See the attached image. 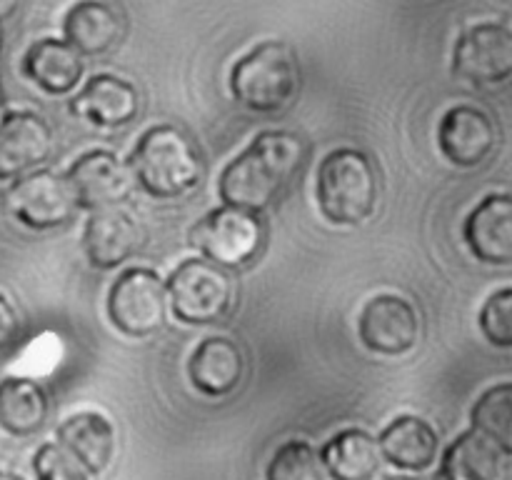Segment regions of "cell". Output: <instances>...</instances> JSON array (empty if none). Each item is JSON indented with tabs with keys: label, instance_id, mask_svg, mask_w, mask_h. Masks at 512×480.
<instances>
[{
	"label": "cell",
	"instance_id": "obj_1",
	"mask_svg": "<svg viewBox=\"0 0 512 480\" xmlns=\"http://www.w3.org/2000/svg\"><path fill=\"white\" fill-rule=\"evenodd\" d=\"M308 148L303 138L288 130H268L253 140L240 158H235L220 178V198L235 208H270L283 198L303 170Z\"/></svg>",
	"mask_w": 512,
	"mask_h": 480
},
{
	"label": "cell",
	"instance_id": "obj_2",
	"mask_svg": "<svg viewBox=\"0 0 512 480\" xmlns=\"http://www.w3.org/2000/svg\"><path fill=\"white\" fill-rule=\"evenodd\" d=\"M133 180L155 198H178L198 188L205 163L198 145L175 125H158L140 138L128 163Z\"/></svg>",
	"mask_w": 512,
	"mask_h": 480
},
{
	"label": "cell",
	"instance_id": "obj_3",
	"mask_svg": "<svg viewBox=\"0 0 512 480\" xmlns=\"http://www.w3.org/2000/svg\"><path fill=\"white\" fill-rule=\"evenodd\" d=\"M380 180L375 163L353 148L333 150L318 170V203L335 225H358L375 213Z\"/></svg>",
	"mask_w": 512,
	"mask_h": 480
},
{
	"label": "cell",
	"instance_id": "obj_4",
	"mask_svg": "<svg viewBox=\"0 0 512 480\" xmlns=\"http://www.w3.org/2000/svg\"><path fill=\"white\" fill-rule=\"evenodd\" d=\"M300 85L298 55L288 43L268 40L235 63L230 90L243 108L255 113L283 110Z\"/></svg>",
	"mask_w": 512,
	"mask_h": 480
},
{
	"label": "cell",
	"instance_id": "obj_5",
	"mask_svg": "<svg viewBox=\"0 0 512 480\" xmlns=\"http://www.w3.org/2000/svg\"><path fill=\"white\" fill-rule=\"evenodd\" d=\"M168 298L175 318L188 325H213L233 308V280L210 260H185L170 275Z\"/></svg>",
	"mask_w": 512,
	"mask_h": 480
},
{
	"label": "cell",
	"instance_id": "obj_6",
	"mask_svg": "<svg viewBox=\"0 0 512 480\" xmlns=\"http://www.w3.org/2000/svg\"><path fill=\"white\" fill-rule=\"evenodd\" d=\"M190 243L218 268H243L263 250L265 223L253 210L223 205L195 225Z\"/></svg>",
	"mask_w": 512,
	"mask_h": 480
},
{
	"label": "cell",
	"instance_id": "obj_7",
	"mask_svg": "<svg viewBox=\"0 0 512 480\" xmlns=\"http://www.w3.org/2000/svg\"><path fill=\"white\" fill-rule=\"evenodd\" d=\"M5 208L33 230L63 228L78 213V200L68 178L50 170L23 175L5 190Z\"/></svg>",
	"mask_w": 512,
	"mask_h": 480
},
{
	"label": "cell",
	"instance_id": "obj_8",
	"mask_svg": "<svg viewBox=\"0 0 512 480\" xmlns=\"http://www.w3.org/2000/svg\"><path fill=\"white\" fill-rule=\"evenodd\" d=\"M168 290L148 268H130L113 283L108 315L120 333L130 338H148L165 325Z\"/></svg>",
	"mask_w": 512,
	"mask_h": 480
},
{
	"label": "cell",
	"instance_id": "obj_9",
	"mask_svg": "<svg viewBox=\"0 0 512 480\" xmlns=\"http://www.w3.org/2000/svg\"><path fill=\"white\" fill-rule=\"evenodd\" d=\"M453 73L473 85L503 83L512 75V33L500 23L473 25L460 35Z\"/></svg>",
	"mask_w": 512,
	"mask_h": 480
},
{
	"label": "cell",
	"instance_id": "obj_10",
	"mask_svg": "<svg viewBox=\"0 0 512 480\" xmlns=\"http://www.w3.org/2000/svg\"><path fill=\"white\" fill-rule=\"evenodd\" d=\"M65 178L80 208H113L133 193V173L108 150H93L83 155Z\"/></svg>",
	"mask_w": 512,
	"mask_h": 480
},
{
	"label": "cell",
	"instance_id": "obj_11",
	"mask_svg": "<svg viewBox=\"0 0 512 480\" xmlns=\"http://www.w3.org/2000/svg\"><path fill=\"white\" fill-rule=\"evenodd\" d=\"M420 320L413 305L398 295H378L360 315V338L370 350L383 355H403L415 348Z\"/></svg>",
	"mask_w": 512,
	"mask_h": 480
},
{
	"label": "cell",
	"instance_id": "obj_12",
	"mask_svg": "<svg viewBox=\"0 0 512 480\" xmlns=\"http://www.w3.org/2000/svg\"><path fill=\"white\" fill-rule=\"evenodd\" d=\"M495 140L498 133L490 115L473 105H458L440 123V150L458 168H478L495 150Z\"/></svg>",
	"mask_w": 512,
	"mask_h": 480
},
{
	"label": "cell",
	"instance_id": "obj_13",
	"mask_svg": "<svg viewBox=\"0 0 512 480\" xmlns=\"http://www.w3.org/2000/svg\"><path fill=\"white\" fill-rule=\"evenodd\" d=\"M143 243V233L135 218L118 205L100 208L90 215L83 233V248L90 265L100 270H113L133 258Z\"/></svg>",
	"mask_w": 512,
	"mask_h": 480
},
{
	"label": "cell",
	"instance_id": "obj_14",
	"mask_svg": "<svg viewBox=\"0 0 512 480\" xmlns=\"http://www.w3.org/2000/svg\"><path fill=\"white\" fill-rule=\"evenodd\" d=\"M53 153V133L35 113H10L0 123V178H18Z\"/></svg>",
	"mask_w": 512,
	"mask_h": 480
},
{
	"label": "cell",
	"instance_id": "obj_15",
	"mask_svg": "<svg viewBox=\"0 0 512 480\" xmlns=\"http://www.w3.org/2000/svg\"><path fill=\"white\" fill-rule=\"evenodd\" d=\"M140 95L133 83L115 75H95L70 103V113L90 120L98 128H123L133 123Z\"/></svg>",
	"mask_w": 512,
	"mask_h": 480
},
{
	"label": "cell",
	"instance_id": "obj_16",
	"mask_svg": "<svg viewBox=\"0 0 512 480\" xmlns=\"http://www.w3.org/2000/svg\"><path fill=\"white\" fill-rule=\"evenodd\" d=\"M465 240L483 263L508 265L512 260V200L490 195L465 220Z\"/></svg>",
	"mask_w": 512,
	"mask_h": 480
},
{
	"label": "cell",
	"instance_id": "obj_17",
	"mask_svg": "<svg viewBox=\"0 0 512 480\" xmlns=\"http://www.w3.org/2000/svg\"><path fill=\"white\" fill-rule=\"evenodd\" d=\"M65 38L80 55H103L118 48L125 35V18L103 0H80L65 15Z\"/></svg>",
	"mask_w": 512,
	"mask_h": 480
},
{
	"label": "cell",
	"instance_id": "obj_18",
	"mask_svg": "<svg viewBox=\"0 0 512 480\" xmlns=\"http://www.w3.org/2000/svg\"><path fill=\"white\" fill-rule=\"evenodd\" d=\"M245 373V355L230 338H205L190 355L188 375L195 388L205 395L233 393Z\"/></svg>",
	"mask_w": 512,
	"mask_h": 480
},
{
	"label": "cell",
	"instance_id": "obj_19",
	"mask_svg": "<svg viewBox=\"0 0 512 480\" xmlns=\"http://www.w3.org/2000/svg\"><path fill=\"white\" fill-rule=\"evenodd\" d=\"M23 70L40 90L63 95L80 83L83 55L68 40H38L25 53Z\"/></svg>",
	"mask_w": 512,
	"mask_h": 480
},
{
	"label": "cell",
	"instance_id": "obj_20",
	"mask_svg": "<svg viewBox=\"0 0 512 480\" xmlns=\"http://www.w3.org/2000/svg\"><path fill=\"white\" fill-rule=\"evenodd\" d=\"M58 440L63 448H68L88 468V473H100L113 460V425L100 413H78L68 418L60 425Z\"/></svg>",
	"mask_w": 512,
	"mask_h": 480
},
{
	"label": "cell",
	"instance_id": "obj_21",
	"mask_svg": "<svg viewBox=\"0 0 512 480\" xmlns=\"http://www.w3.org/2000/svg\"><path fill=\"white\" fill-rule=\"evenodd\" d=\"M378 448L398 468L425 470L438 453V435L425 420L405 415L385 428Z\"/></svg>",
	"mask_w": 512,
	"mask_h": 480
},
{
	"label": "cell",
	"instance_id": "obj_22",
	"mask_svg": "<svg viewBox=\"0 0 512 480\" xmlns=\"http://www.w3.org/2000/svg\"><path fill=\"white\" fill-rule=\"evenodd\" d=\"M48 395L30 378H5L0 383V428L13 435H30L48 418Z\"/></svg>",
	"mask_w": 512,
	"mask_h": 480
},
{
	"label": "cell",
	"instance_id": "obj_23",
	"mask_svg": "<svg viewBox=\"0 0 512 480\" xmlns=\"http://www.w3.org/2000/svg\"><path fill=\"white\" fill-rule=\"evenodd\" d=\"M323 463L335 480H370L380 468V448L365 430H343L323 448Z\"/></svg>",
	"mask_w": 512,
	"mask_h": 480
},
{
	"label": "cell",
	"instance_id": "obj_24",
	"mask_svg": "<svg viewBox=\"0 0 512 480\" xmlns=\"http://www.w3.org/2000/svg\"><path fill=\"white\" fill-rule=\"evenodd\" d=\"M503 450L478 430L460 435L443 460L445 480H500Z\"/></svg>",
	"mask_w": 512,
	"mask_h": 480
},
{
	"label": "cell",
	"instance_id": "obj_25",
	"mask_svg": "<svg viewBox=\"0 0 512 480\" xmlns=\"http://www.w3.org/2000/svg\"><path fill=\"white\" fill-rule=\"evenodd\" d=\"M478 433L493 440L505 455L512 453V388L508 383L488 390L473 408Z\"/></svg>",
	"mask_w": 512,
	"mask_h": 480
},
{
	"label": "cell",
	"instance_id": "obj_26",
	"mask_svg": "<svg viewBox=\"0 0 512 480\" xmlns=\"http://www.w3.org/2000/svg\"><path fill=\"white\" fill-rule=\"evenodd\" d=\"M268 480H323L318 453L303 440H290L275 450L268 465Z\"/></svg>",
	"mask_w": 512,
	"mask_h": 480
},
{
	"label": "cell",
	"instance_id": "obj_27",
	"mask_svg": "<svg viewBox=\"0 0 512 480\" xmlns=\"http://www.w3.org/2000/svg\"><path fill=\"white\" fill-rule=\"evenodd\" d=\"M33 468L38 480H90L88 468L60 443L40 445Z\"/></svg>",
	"mask_w": 512,
	"mask_h": 480
},
{
	"label": "cell",
	"instance_id": "obj_28",
	"mask_svg": "<svg viewBox=\"0 0 512 480\" xmlns=\"http://www.w3.org/2000/svg\"><path fill=\"white\" fill-rule=\"evenodd\" d=\"M480 328H483L485 338L500 348H510L512 345V290L505 288L495 293L493 298L485 303L483 313H480Z\"/></svg>",
	"mask_w": 512,
	"mask_h": 480
},
{
	"label": "cell",
	"instance_id": "obj_29",
	"mask_svg": "<svg viewBox=\"0 0 512 480\" xmlns=\"http://www.w3.org/2000/svg\"><path fill=\"white\" fill-rule=\"evenodd\" d=\"M20 338V318L13 305L0 295V350H8Z\"/></svg>",
	"mask_w": 512,
	"mask_h": 480
},
{
	"label": "cell",
	"instance_id": "obj_30",
	"mask_svg": "<svg viewBox=\"0 0 512 480\" xmlns=\"http://www.w3.org/2000/svg\"><path fill=\"white\" fill-rule=\"evenodd\" d=\"M25 0H0V23L8 18H13L15 13L20 10V5H23Z\"/></svg>",
	"mask_w": 512,
	"mask_h": 480
},
{
	"label": "cell",
	"instance_id": "obj_31",
	"mask_svg": "<svg viewBox=\"0 0 512 480\" xmlns=\"http://www.w3.org/2000/svg\"><path fill=\"white\" fill-rule=\"evenodd\" d=\"M0 480H20L18 475H10V473H0Z\"/></svg>",
	"mask_w": 512,
	"mask_h": 480
},
{
	"label": "cell",
	"instance_id": "obj_32",
	"mask_svg": "<svg viewBox=\"0 0 512 480\" xmlns=\"http://www.w3.org/2000/svg\"><path fill=\"white\" fill-rule=\"evenodd\" d=\"M3 118H5V110H3V98H0V123H3Z\"/></svg>",
	"mask_w": 512,
	"mask_h": 480
},
{
	"label": "cell",
	"instance_id": "obj_33",
	"mask_svg": "<svg viewBox=\"0 0 512 480\" xmlns=\"http://www.w3.org/2000/svg\"><path fill=\"white\" fill-rule=\"evenodd\" d=\"M390 480H413V478H390Z\"/></svg>",
	"mask_w": 512,
	"mask_h": 480
}]
</instances>
